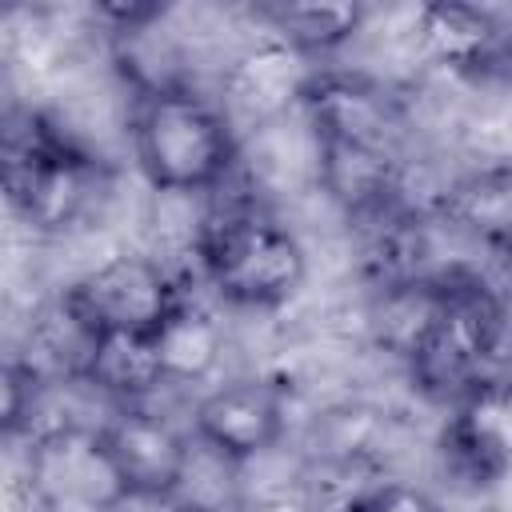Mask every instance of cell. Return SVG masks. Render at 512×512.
Here are the masks:
<instances>
[{
	"instance_id": "cell-7",
	"label": "cell",
	"mask_w": 512,
	"mask_h": 512,
	"mask_svg": "<svg viewBox=\"0 0 512 512\" xmlns=\"http://www.w3.org/2000/svg\"><path fill=\"white\" fill-rule=\"evenodd\" d=\"M100 436L132 500H168L188 480V440L164 416L120 404L100 424Z\"/></svg>"
},
{
	"instance_id": "cell-9",
	"label": "cell",
	"mask_w": 512,
	"mask_h": 512,
	"mask_svg": "<svg viewBox=\"0 0 512 512\" xmlns=\"http://www.w3.org/2000/svg\"><path fill=\"white\" fill-rule=\"evenodd\" d=\"M196 440L224 460H252L284 436V396L268 380H228L200 396L192 416Z\"/></svg>"
},
{
	"instance_id": "cell-10",
	"label": "cell",
	"mask_w": 512,
	"mask_h": 512,
	"mask_svg": "<svg viewBox=\"0 0 512 512\" xmlns=\"http://www.w3.org/2000/svg\"><path fill=\"white\" fill-rule=\"evenodd\" d=\"M316 144H356V148H388L396 152V108L388 92L360 76L316 72L304 104Z\"/></svg>"
},
{
	"instance_id": "cell-12",
	"label": "cell",
	"mask_w": 512,
	"mask_h": 512,
	"mask_svg": "<svg viewBox=\"0 0 512 512\" xmlns=\"http://www.w3.org/2000/svg\"><path fill=\"white\" fill-rule=\"evenodd\" d=\"M316 72L320 68L312 64V56L268 40L232 60V68L224 72V100L244 120H272L292 104H304V92Z\"/></svg>"
},
{
	"instance_id": "cell-1",
	"label": "cell",
	"mask_w": 512,
	"mask_h": 512,
	"mask_svg": "<svg viewBox=\"0 0 512 512\" xmlns=\"http://www.w3.org/2000/svg\"><path fill=\"white\" fill-rule=\"evenodd\" d=\"M504 336V308L496 292L464 272L428 280V308L408 344V368L416 388L436 400H460L484 384V368Z\"/></svg>"
},
{
	"instance_id": "cell-2",
	"label": "cell",
	"mask_w": 512,
	"mask_h": 512,
	"mask_svg": "<svg viewBox=\"0 0 512 512\" xmlns=\"http://www.w3.org/2000/svg\"><path fill=\"white\" fill-rule=\"evenodd\" d=\"M132 148L148 184L180 196L216 188L236 160L228 116L188 88L140 96L132 116Z\"/></svg>"
},
{
	"instance_id": "cell-19",
	"label": "cell",
	"mask_w": 512,
	"mask_h": 512,
	"mask_svg": "<svg viewBox=\"0 0 512 512\" xmlns=\"http://www.w3.org/2000/svg\"><path fill=\"white\" fill-rule=\"evenodd\" d=\"M504 384H508V396H512V380H504Z\"/></svg>"
},
{
	"instance_id": "cell-11",
	"label": "cell",
	"mask_w": 512,
	"mask_h": 512,
	"mask_svg": "<svg viewBox=\"0 0 512 512\" xmlns=\"http://www.w3.org/2000/svg\"><path fill=\"white\" fill-rule=\"evenodd\" d=\"M416 44L432 64L448 72H492L512 64V36L492 12L476 4H424L416 12Z\"/></svg>"
},
{
	"instance_id": "cell-4",
	"label": "cell",
	"mask_w": 512,
	"mask_h": 512,
	"mask_svg": "<svg viewBox=\"0 0 512 512\" xmlns=\"http://www.w3.org/2000/svg\"><path fill=\"white\" fill-rule=\"evenodd\" d=\"M4 192L20 220L44 232L72 228L100 192L96 160L40 116L12 124L4 136Z\"/></svg>"
},
{
	"instance_id": "cell-5",
	"label": "cell",
	"mask_w": 512,
	"mask_h": 512,
	"mask_svg": "<svg viewBox=\"0 0 512 512\" xmlns=\"http://www.w3.org/2000/svg\"><path fill=\"white\" fill-rule=\"evenodd\" d=\"M28 484L44 512H120L132 504L100 428L56 424L28 448Z\"/></svg>"
},
{
	"instance_id": "cell-18",
	"label": "cell",
	"mask_w": 512,
	"mask_h": 512,
	"mask_svg": "<svg viewBox=\"0 0 512 512\" xmlns=\"http://www.w3.org/2000/svg\"><path fill=\"white\" fill-rule=\"evenodd\" d=\"M244 512H316V508H308V504H300V500H292V496H268V500H256V504L244 508Z\"/></svg>"
},
{
	"instance_id": "cell-6",
	"label": "cell",
	"mask_w": 512,
	"mask_h": 512,
	"mask_svg": "<svg viewBox=\"0 0 512 512\" xmlns=\"http://www.w3.org/2000/svg\"><path fill=\"white\" fill-rule=\"evenodd\" d=\"M60 304L96 336L104 332H156L180 304L176 280L148 256H112L72 280Z\"/></svg>"
},
{
	"instance_id": "cell-3",
	"label": "cell",
	"mask_w": 512,
	"mask_h": 512,
	"mask_svg": "<svg viewBox=\"0 0 512 512\" xmlns=\"http://www.w3.org/2000/svg\"><path fill=\"white\" fill-rule=\"evenodd\" d=\"M196 252L204 280L236 308H276L296 296L308 272L300 240L248 208L212 216L196 236Z\"/></svg>"
},
{
	"instance_id": "cell-15",
	"label": "cell",
	"mask_w": 512,
	"mask_h": 512,
	"mask_svg": "<svg viewBox=\"0 0 512 512\" xmlns=\"http://www.w3.org/2000/svg\"><path fill=\"white\" fill-rule=\"evenodd\" d=\"M260 16L272 24L280 44L304 56H324L348 44L364 24V8L348 0H280V4H264Z\"/></svg>"
},
{
	"instance_id": "cell-8",
	"label": "cell",
	"mask_w": 512,
	"mask_h": 512,
	"mask_svg": "<svg viewBox=\"0 0 512 512\" xmlns=\"http://www.w3.org/2000/svg\"><path fill=\"white\" fill-rule=\"evenodd\" d=\"M440 456L468 488H488L512 468V396L504 380H484L452 404Z\"/></svg>"
},
{
	"instance_id": "cell-13",
	"label": "cell",
	"mask_w": 512,
	"mask_h": 512,
	"mask_svg": "<svg viewBox=\"0 0 512 512\" xmlns=\"http://www.w3.org/2000/svg\"><path fill=\"white\" fill-rule=\"evenodd\" d=\"M440 212L468 240L492 252H512V160L452 180V188L440 196Z\"/></svg>"
},
{
	"instance_id": "cell-17",
	"label": "cell",
	"mask_w": 512,
	"mask_h": 512,
	"mask_svg": "<svg viewBox=\"0 0 512 512\" xmlns=\"http://www.w3.org/2000/svg\"><path fill=\"white\" fill-rule=\"evenodd\" d=\"M348 512H444L436 496L412 484H380L368 496H360Z\"/></svg>"
},
{
	"instance_id": "cell-14",
	"label": "cell",
	"mask_w": 512,
	"mask_h": 512,
	"mask_svg": "<svg viewBox=\"0 0 512 512\" xmlns=\"http://www.w3.org/2000/svg\"><path fill=\"white\" fill-rule=\"evenodd\" d=\"M80 380L92 384L96 392L116 396L120 404H132L136 396L160 388L164 364H160L152 332H104V336H96Z\"/></svg>"
},
{
	"instance_id": "cell-16",
	"label": "cell",
	"mask_w": 512,
	"mask_h": 512,
	"mask_svg": "<svg viewBox=\"0 0 512 512\" xmlns=\"http://www.w3.org/2000/svg\"><path fill=\"white\" fill-rule=\"evenodd\" d=\"M152 340L164 364V380H204L224 352L220 324L204 308H192L188 300L152 332Z\"/></svg>"
}]
</instances>
